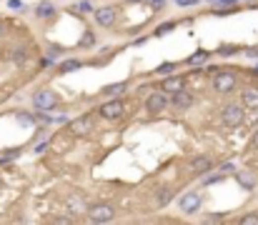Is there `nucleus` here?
Segmentation results:
<instances>
[{
  "instance_id": "f257e3e1",
  "label": "nucleus",
  "mask_w": 258,
  "mask_h": 225,
  "mask_svg": "<svg viewBox=\"0 0 258 225\" xmlns=\"http://www.w3.org/2000/svg\"><path fill=\"white\" fill-rule=\"evenodd\" d=\"M123 112H126V103L121 98H110L108 103H103L98 108V115L103 120H121L123 118Z\"/></svg>"
},
{
  "instance_id": "f03ea898",
  "label": "nucleus",
  "mask_w": 258,
  "mask_h": 225,
  "mask_svg": "<svg viewBox=\"0 0 258 225\" xmlns=\"http://www.w3.org/2000/svg\"><path fill=\"white\" fill-rule=\"evenodd\" d=\"M220 120H223V125L228 128H238L243 120H246V112H243V105H223V110H220Z\"/></svg>"
},
{
  "instance_id": "7ed1b4c3",
  "label": "nucleus",
  "mask_w": 258,
  "mask_h": 225,
  "mask_svg": "<svg viewBox=\"0 0 258 225\" xmlns=\"http://www.w3.org/2000/svg\"><path fill=\"white\" fill-rule=\"evenodd\" d=\"M88 220L90 223H110L116 218V210H113V205L110 203H95V205H90L88 208Z\"/></svg>"
},
{
  "instance_id": "20e7f679",
  "label": "nucleus",
  "mask_w": 258,
  "mask_h": 225,
  "mask_svg": "<svg viewBox=\"0 0 258 225\" xmlns=\"http://www.w3.org/2000/svg\"><path fill=\"white\" fill-rule=\"evenodd\" d=\"M236 83H238V78L231 70H218L213 75V90L215 93H231L236 88Z\"/></svg>"
},
{
  "instance_id": "39448f33",
  "label": "nucleus",
  "mask_w": 258,
  "mask_h": 225,
  "mask_svg": "<svg viewBox=\"0 0 258 225\" xmlns=\"http://www.w3.org/2000/svg\"><path fill=\"white\" fill-rule=\"evenodd\" d=\"M33 105L38 112H45V110H55L58 108V95L53 90H38L33 95Z\"/></svg>"
},
{
  "instance_id": "423d86ee",
  "label": "nucleus",
  "mask_w": 258,
  "mask_h": 225,
  "mask_svg": "<svg viewBox=\"0 0 258 225\" xmlns=\"http://www.w3.org/2000/svg\"><path fill=\"white\" fill-rule=\"evenodd\" d=\"M166 108H168V93L163 88L145 98V110H148L151 115H158V112H163Z\"/></svg>"
},
{
  "instance_id": "0eeeda50",
  "label": "nucleus",
  "mask_w": 258,
  "mask_h": 225,
  "mask_svg": "<svg viewBox=\"0 0 258 225\" xmlns=\"http://www.w3.org/2000/svg\"><path fill=\"white\" fill-rule=\"evenodd\" d=\"M178 208L186 213V215L198 213V210H201V195H198L196 190H191V193H186V195H180V198H178Z\"/></svg>"
},
{
  "instance_id": "6e6552de",
  "label": "nucleus",
  "mask_w": 258,
  "mask_h": 225,
  "mask_svg": "<svg viewBox=\"0 0 258 225\" xmlns=\"http://www.w3.org/2000/svg\"><path fill=\"white\" fill-rule=\"evenodd\" d=\"M65 208L73 213V215H83V213H88V203H86V198L81 195V193H68L65 195Z\"/></svg>"
},
{
  "instance_id": "1a4fd4ad",
  "label": "nucleus",
  "mask_w": 258,
  "mask_h": 225,
  "mask_svg": "<svg viewBox=\"0 0 258 225\" xmlns=\"http://www.w3.org/2000/svg\"><path fill=\"white\" fill-rule=\"evenodd\" d=\"M116 18H118V10L116 8H100V10H95V23L103 25V28H113L116 25Z\"/></svg>"
},
{
  "instance_id": "9d476101",
  "label": "nucleus",
  "mask_w": 258,
  "mask_h": 225,
  "mask_svg": "<svg viewBox=\"0 0 258 225\" xmlns=\"http://www.w3.org/2000/svg\"><path fill=\"white\" fill-rule=\"evenodd\" d=\"M191 170H193L196 175H208V173L213 170V160H211L208 155H196V158L191 160Z\"/></svg>"
},
{
  "instance_id": "9b49d317",
  "label": "nucleus",
  "mask_w": 258,
  "mask_h": 225,
  "mask_svg": "<svg viewBox=\"0 0 258 225\" xmlns=\"http://www.w3.org/2000/svg\"><path fill=\"white\" fill-rule=\"evenodd\" d=\"M193 105V95L183 88V90H178V93H173V108L175 110H188Z\"/></svg>"
},
{
  "instance_id": "f8f14e48",
  "label": "nucleus",
  "mask_w": 258,
  "mask_h": 225,
  "mask_svg": "<svg viewBox=\"0 0 258 225\" xmlns=\"http://www.w3.org/2000/svg\"><path fill=\"white\" fill-rule=\"evenodd\" d=\"M70 130L76 133V135L90 133V130H93V118H90V115H83V118H78V120H73V123H70Z\"/></svg>"
},
{
  "instance_id": "ddd939ff",
  "label": "nucleus",
  "mask_w": 258,
  "mask_h": 225,
  "mask_svg": "<svg viewBox=\"0 0 258 225\" xmlns=\"http://www.w3.org/2000/svg\"><path fill=\"white\" fill-rule=\"evenodd\" d=\"M186 88V78H180V75H168V78L163 80V90L166 93H178V90H183Z\"/></svg>"
},
{
  "instance_id": "4468645a",
  "label": "nucleus",
  "mask_w": 258,
  "mask_h": 225,
  "mask_svg": "<svg viewBox=\"0 0 258 225\" xmlns=\"http://www.w3.org/2000/svg\"><path fill=\"white\" fill-rule=\"evenodd\" d=\"M236 180L246 188V190H253L256 183H258V180H256V175H253L251 170H238V173H236Z\"/></svg>"
},
{
  "instance_id": "2eb2a0df",
  "label": "nucleus",
  "mask_w": 258,
  "mask_h": 225,
  "mask_svg": "<svg viewBox=\"0 0 258 225\" xmlns=\"http://www.w3.org/2000/svg\"><path fill=\"white\" fill-rule=\"evenodd\" d=\"M126 90H128V83H126V80H123V83H110V85L103 88V93H105L108 98H121Z\"/></svg>"
},
{
  "instance_id": "dca6fc26",
  "label": "nucleus",
  "mask_w": 258,
  "mask_h": 225,
  "mask_svg": "<svg viewBox=\"0 0 258 225\" xmlns=\"http://www.w3.org/2000/svg\"><path fill=\"white\" fill-rule=\"evenodd\" d=\"M241 100H243V108H258V90L256 88H246Z\"/></svg>"
},
{
  "instance_id": "f3484780",
  "label": "nucleus",
  "mask_w": 258,
  "mask_h": 225,
  "mask_svg": "<svg viewBox=\"0 0 258 225\" xmlns=\"http://www.w3.org/2000/svg\"><path fill=\"white\" fill-rule=\"evenodd\" d=\"M35 15L43 18V20H48V18L55 15V8H53L50 3H38V5H35Z\"/></svg>"
},
{
  "instance_id": "a211bd4d",
  "label": "nucleus",
  "mask_w": 258,
  "mask_h": 225,
  "mask_svg": "<svg viewBox=\"0 0 258 225\" xmlns=\"http://www.w3.org/2000/svg\"><path fill=\"white\" fill-rule=\"evenodd\" d=\"M58 70H60V73H73V70H81V60H76V58H70V60H60Z\"/></svg>"
},
{
  "instance_id": "6ab92c4d",
  "label": "nucleus",
  "mask_w": 258,
  "mask_h": 225,
  "mask_svg": "<svg viewBox=\"0 0 258 225\" xmlns=\"http://www.w3.org/2000/svg\"><path fill=\"white\" fill-rule=\"evenodd\" d=\"M206 58H208V50H198V53H193V55L188 58V63H191V65H196V63H206Z\"/></svg>"
},
{
  "instance_id": "aec40b11",
  "label": "nucleus",
  "mask_w": 258,
  "mask_h": 225,
  "mask_svg": "<svg viewBox=\"0 0 258 225\" xmlns=\"http://www.w3.org/2000/svg\"><path fill=\"white\" fill-rule=\"evenodd\" d=\"M238 223H241V225H258V213H248V215H243Z\"/></svg>"
},
{
  "instance_id": "412c9836",
  "label": "nucleus",
  "mask_w": 258,
  "mask_h": 225,
  "mask_svg": "<svg viewBox=\"0 0 258 225\" xmlns=\"http://www.w3.org/2000/svg\"><path fill=\"white\" fill-rule=\"evenodd\" d=\"M171 198H173V193H171V190H161V193H158V203H161V205H168V203H171Z\"/></svg>"
},
{
  "instance_id": "4be33fe9",
  "label": "nucleus",
  "mask_w": 258,
  "mask_h": 225,
  "mask_svg": "<svg viewBox=\"0 0 258 225\" xmlns=\"http://www.w3.org/2000/svg\"><path fill=\"white\" fill-rule=\"evenodd\" d=\"M173 68H175L173 63H163V65H158V70H156V73H161V75H171V73H173Z\"/></svg>"
},
{
  "instance_id": "5701e85b",
  "label": "nucleus",
  "mask_w": 258,
  "mask_h": 225,
  "mask_svg": "<svg viewBox=\"0 0 258 225\" xmlns=\"http://www.w3.org/2000/svg\"><path fill=\"white\" fill-rule=\"evenodd\" d=\"M175 28V23H166V25H158V30H156V35H166V33H171Z\"/></svg>"
},
{
  "instance_id": "b1692460",
  "label": "nucleus",
  "mask_w": 258,
  "mask_h": 225,
  "mask_svg": "<svg viewBox=\"0 0 258 225\" xmlns=\"http://www.w3.org/2000/svg\"><path fill=\"white\" fill-rule=\"evenodd\" d=\"M76 10H78V13H90L93 8H90L88 0H83V3H78V5H76Z\"/></svg>"
},
{
  "instance_id": "393cba45",
  "label": "nucleus",
  "mask_w": 258,
  "mask_h": 225,
  "mask_svg": "<svg viewBox=\"0 0 258 225\" xmlns=\"http://www.w3.org/2000/svg\"><path fill=\"white\" fill-rule=\"evenodd\" d=\"M93 40H95V38H93V33H86V38H83V40H81V45H93Z\"/></svg>"
},
{
  "instance_id": "a878e982",
  "label": "nucleus",
  "mask_w": 258,
  "mask_h": 225,
  "mask_svg": "<svg viewBox=\"0 0 258 225\" xmlns=\"http://www.w3.org/2000/svg\"><path fill=\"white\" fill-rule=\"evenodd\" d=\"M218 53H220V55H233V53H236V48H231V45H223V48H220Z\"/></svg>"
},
{
  "instance_id": "bb28decb",
  "label": "nucleus",
  "mask_w": 258,
  "mask_h": 225,
  "mask_svg": "<svg viewBox=\"0 0 258 225\" xmlns=\"http://www.w3.org/2000/svg\"><path fill=\"white\" fill-rule=\"evenodd\" d=\"M60 55V48H48V58L53 60V58H58Z\"/></svg>"
},
{
  "instance_id": "cd10ccee",
  "label": "nucleus",
  "mask_w": 258,
  "mask_h": 225,
  "mask_svg": "<svg viewBox=\"0 0 258 225\" xmlns=\"http://www.w3.org/2000/svg\"><path fill=\"white\" fill-rule=\"evenodd\" d=\"M28 60V53L23 50V53H15V63H25Z\"/></svg>"
},
{
  "instance_id": "c85d7f7f",
  "label": "nucleus",
  "mask_w": 258,
  "mask_h": 225,
  "mask_svg": "<svg viewBox=\"0 0 258 225\" xmlns=\"http://www.w3.org/2000/svg\"><path fill=\"white\" fill-rule=\"evenodd\" d=\"M43 150H48V143H45V140H43L41 145H35V153H43Z\"/></svg>"
},
{
  "instance_id": "c756f323",
  "label": "nucleus",
  "mask_w": 258,
  "mask_h": 225,
  "mask_svg": "<svg viewBox=\"0 0 258 225\" xmlns=\"http://www.w3.org/2000/svg\"><path fill=\"white\" fill-rule=\"evenodd\" d=\"M145 3H151V5H153V8H161V5H163V3H166V0H145Z\"/></svg>"
},
{
  "instance_id": "7c9ffc66",
  "label": "nucleus",
  "mask_w": 258,
  "mask_h": 225,
  "mask_svg": "<svg viewBox=\"0 0 258 225\" xmlns=\"http://www.w3.org/2000/svg\"><path fill=\"white\" fill-rule=\"evenodd\" d=\"M206 220H211V223H218V220H223V215H206Z\"/></svg>"
},
{
  "instance_id": "2f4dec72",
  "label": "nucleus",
  "mask_w": 258,
  "mask_h": 225,
  "mask_svg": "<svg viewBox=\"0 0 258 225\" xmlns=\"http://www.w3.org/2000/svg\"><path fill=\"white\" fill-rule=\"evenodd\" d=\"M8 5H10V8H25V5L20 3V0H10V3H8Z\"/></svg>"
},
{
  "instance_id": "473e14b6",
  "label": "nucleus",
  "mask_w": 258,
  "mask_h": 225,
  "mask_svg": "<svg viewBox=\"0 0 258 225\" xmlns=\"http://www.w3.org/2000/svg\"><path fill=\"white\" fill-rule=\"evenodd\" d=\"M175 3H178V5H193L196 0H175Z\"/></svg>"
},
{
  "instance_id": "72a5a7b5",
  "label": "nucleus",
  "mask_w": 258,
  "mask_h": 225,
  "mask_svg": "<svg viewBox=\"0 0 258 225\" xmlns=\"http://www.w3.org/2000/svg\"><path fill=\"white\" fill-rule=\"evenodd\" d=\"M220 170H223V173H231V170H236V168H233L231 163H226V165H223V168H220Z\"/></svg>"
},
{
  "instance_id": "f704fd0d",
  "label": "nucleus",
  "mask_w": 258,
  "mask_h": 225,
  "mask_svg": "<svg viewBox=\"0 0 258 225\" xmlns=\"http://www.w3.org/2000/svg\"><path fill=\"white\" fill-rule=\"evenodd\" d=\"M253 145L258 148V128H256V133H253Z\"/></svg>"
},
{
  "instance_id": "c9c22d12",
  "label": "nucleus",
  "mask_w": 258,
  "mask_h": 225,
  "mask_svg": "<svg viewBox=\"0 0 258 225\" xmlns=\"http://www.w3.org/2000/svg\"><path fill=\"white\" fill-rule=\"evenodd\" d=\"M0 35H3V20H0Z\"/></svg>"
}]
</instances>
